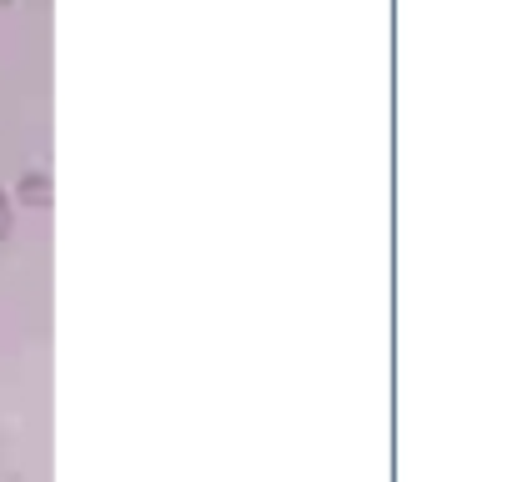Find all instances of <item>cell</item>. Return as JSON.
<instances>
[{"instance_id": "6da1fadb", "label": "cell", "mask_w": 512, "mask_h": 482, "mask_svg": "<svg viewBox=\"0 0 512 482\" xmlns=\"http://www.w3.org/2000/svg\"><path fill=\"white\" fill-rule=\"evenodd\" d=\"M21 196H26V201H46V196H51V181H46V176H26V181H21Z\"/></svg>"}, {"instance_id": "7a4b0ae2", "label": "cell", "mask_w": 512, "mask_h": 482, "mask_svg": "<svg viewBox=\"0 0 512 482\" xmlns=\"http://www.w3.org/2000/svg\"><path fill=\"white\" fill-rule=\"evenodd\" d=\"M6 221H11V211H6V201H0V231H6Z\"/></svg>"}]
</instances>
